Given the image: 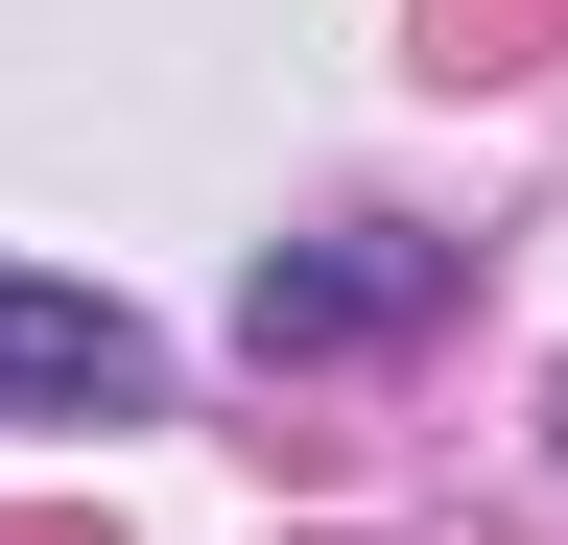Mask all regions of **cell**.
I'll use <instances>...</instances> for the list:
<instances>
[{
    "label": "cell",
    "mask_w": 568,
    "mask_h": 545,
    "mask_svg": "<svg viewBox=\"0 0 568 545\" xmlns=\"http://www.w3.org/2000/svg\"><path fill=\"white\" fill-rule=\"evenodd\" d=\"M166 403V332L119 285H48V261H0V427H142Z\"/></svg>",
    "instance_id": "6da1fadb"
},
{
    "label": "cell",
    "mask_w": 568,
    "mask_h": 545,
    "mask_svg": "<svg viewBox=\"0 0 568 545\" xmlns=\"http://www.w3.org/2000/svg\"><path fill=\"white\" fill-rule=\"evenodd\" d=\"M426 309V238H332V261H261V356H355V332Z\"/></svg>",
    "instance_id": "7a4b0ae2"
}]
</instances>
